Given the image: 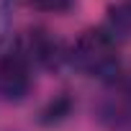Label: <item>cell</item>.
<instances>
[{
    "instance_id": "cell-5",
    "label": "cell",
    "mask_w": 131,
    "mask_h": 131,
    "mask_svg": "<svg viewBox=\"0 0 131 131\" xmlns=\"http://www.w3.org/2000/svg\"><path fill=\"white\" fill-rule=\"evenodd\" d=\"M103 31H105L116 44L131 39V0H121V3H116V5L108 8Z\"/></svg>"
},
{
    "instance_id": "cell-8",
    "label": "cell",
    "mask_w": 131,
    "mask_h": 131,
    "mask_svg": "<svg viewBox=\"0 0 131 131\" xmlns=\"http://www.w3.org/2000/svg\"><path fill=\"white\" fill-rule=\"evenodd\" d=\"M10 31V0H0V44Z\"/></svg>"
},
{
    "instance_id": "cell-2",
    "label": "cell",
    "mask_w": 131,
    "mask_h": 131,
    "mask_svg": "<svg viewBox=\"0 0 131 131\" xmlns=\"http://www.w3.org/2000/svg\"><path fill=\"white\" fill-rule=\"evenodd\" d=\"M31 62L21 49H13L0 57V100L21 103L31 93Z\"/></svg>"
},
{
    "instance_id": "cell-1",
    "label": "cell",
    "mask_w": 131,
    "mask_h": 131,
    "mask_svg": "<svg viewBox=\"0 0 131 131\" xmlns=\"http://www.w3.org/2000/svg\"><path fill=\"white\" fill-rule=\"evenodd\" d=\"M72 67L88 77L98 80H116L121 62H118V44L100 28H85L67 51Z\"/></svg>"
},
{
    "instance_id": "cell-6",
    "label": "cell",
    "mask_w": 131,
    "mask_h": 131,
    "mask_svg": "<svg viewBox=\"0 0 131 131\" xmlns=\"http://www.w3.org/2000/svg\"><path fill=\"white\" fill-rule=\"evenodd\" d=\"M70 111H72L70 98H67V95H59L57 100H51V103L41 111V123H59V121H64V118L70 116Z\"/></svg>"
},
{
    "instance_id": "cell-3",
    "label": "cell",
    "mask_w": 131,
    "mask_h": 131,
    "mask_svg": "<svg viewBox=\"0 0 131 131\" xmlns=\"http://www.w3.org/2000/svg\"><path fill=\"white\" fill-rule=\"evenodd\" d=\"M18 49L26 54V59L31 64H41V67H46V70H57L59 64L67 59V51L62 49V41L54 34L44 31V28L28 31Z\"/></svg>"
},
{
    "instance_id": "cell-4",
    "label": "cell",
    "mask_w": 131,
    "mask_h": 131,
    "mask_svg": "<svg viewBox=\"0 0 131 131\" xmlns=\"http://www.w3.org/2000/svg\"><path fill=\"white\" fill-rule=\"evenodd\" d=\"M100 121H105L113 128L128 126L131 123V93L118 85V90L100 103Z\"/></svg>"
},
{
    "instance_id": "cell-7",
    "label": "cell",
    "mask_w": 131,
    "mask_h": 131,
    "mask_svg": "<svg viewBox=\"0 0 131 131\" xmlns=\"http://www.w3.org/2000/svg\"><path fill=\"white\" fill-rule=\"evenodd\" d=\"M23 3L36 10H44V13H67V10H72L75 0H23Z\"/></svg>"
}]
</instances>
